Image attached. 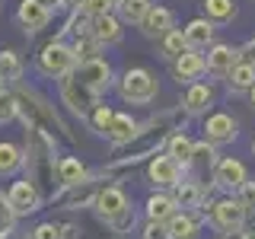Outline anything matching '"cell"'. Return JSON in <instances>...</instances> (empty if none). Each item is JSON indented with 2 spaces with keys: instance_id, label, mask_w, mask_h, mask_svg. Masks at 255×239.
<instances>
[{
  "instance_id": "obj_1",
  "label": "cell",
  "mask_w": 255,
  "mask_h": 239,
  "mask_svg": "<svg viewBox=\"0 0 255 239\" xmlns=\"http://www.w3.org/2000/svg\"><path fill=\"white\" fill-rule=\"evenodd\" d=\"M182 121H185V115H182V109H169V112H159L153 115L150 121H143L137 127V134H134L131 143H125V147H118L115 153H112V163L102 169V175H112V172H122L128 166H134L137 159L143 156H153L159 147H166V143L172 140V134L182 131Z\"/></svg>"
},
{
  "instance_id": "obj_2",
  "label": "cell",
  "mask_w": 255,
  "mask_h": 239,
  "mask_svg": "<svg viewBox=\"0 0 255 239\" xmlns=\"http://www.w3.org/2000/svg\"><path fill=\"white\" fill-rule=\"evenodd\" d=\"M26 179L35 185L42 195L51 201L54 195H58V153H54V137H48L42 131H32L26 127Z\"/></svg>"
},
{
  "instance_id": "obj_3",
  "label": "cell",
  "mask_w": 255,
  "mask_h": 239,
  "mask_svg": "<svg viewBox=\"0 0 255 239\" xmlns=\"http://www.w3.org/2000/svg\"><path fill=\"white\" fill-rule=\"evenodd\" d=\"M13 96H16V106H19V118L26 121V127L32 131H42L54 140H74V134L67 131V124L61 121V115L54 112V106L45 99L38 90H32L26 83H16L13 86Z\"/></svg>"
},
{
  "instance_id": "obj_4",
  "label": "cell",
  "mask_w": 255,
  "mask_h": 239,
  "mask_svg": "<svg viewBox=\"0 0 255 239\" xmlns=\"http://www.w3.org/2000/svg\"><path fill=\"white\" fill-rule=\"evenodd\" d=\"M93 207H96V214H99L112 230H118V233L134 223L131 201H128V195L118 185H102V191H99V198H96Z\"/></svg>"
},
{
  "instance_id": "obj_5",
  "label": "cell",
  "mask_w": 255,
  "mask_h": 239,
  "mask_svg": "<svg viewBox=\"0 0 255 239\" xmlns=\"http://www.w3.org/2000/svg\"><path fill=\"white\" fill-rule=\"evenodd\" d=\"M156 93H159V83L147 67H128L122 74V80H118V96H122L125 102H134V106L153 102Z\"/></svg>"
},
{
  "instance_id": "obj_6",
  "label": "cell",
  "mask_w": 255,
  "mask_h": 239,
  "mask_svg": "<svg viewBox=\"0 0 255 239\" xmlns=\"http://www.w3.org/2000/svg\"><path fill=\"white\" fill-rule=\"evenodd\" d=\"M35 67H38V74H42V77H51V80H64V77H70V74L77 70L74 48L64 45L61 38H54V42H48L42 51H38Z\"/></svg>"
},
{
  "instance_id": "obj_7",
  "label": "cell",
  "mask_w": 255,
  "mask_h": 239,
  "mask_svg": "<svg viewBox=\"0 0 255 239\" xmlns=\"http://www.w3.org/2000/svg\"><path fill=\"white\" fill-rule=\"evenodd\" d=\"M61 99H64V106L74 112V115H80V118H90L93 109L99 106V96H96L90 86L80 83L77 74H70V77L61 80Z\"/></svg>"
},
{
  "instance_id": "obj_8",
  "label": "cell",
  "mask_w": 255,
  "mask_h": 239,
  "mask_svg": "<svg viewBox=\"0 0 255 239\" xmlns=\"http://www.w3.org/2000/svg\"><path fill=\"white\" fill-rule=\"evenodd\" d=\"M102 191V182L90 175L86 182H80V185H70V188H61L58 195L51 198L54 207H61V211H80V207H90L96 204V198H99Z\"/></svg>"
},
{
  "instance_id": "obj_9",
  "label": "cell",
  "mask_w": 255,
  "mask_h": 239,
  "mask_svg": "<svg viewBox=\"0 0 255 239\" xmlns=\"http://www.w3.org/2000/svg\"><path fill=\"white\" fill-rule=\"evenodd\" d=\"M6 201H10V211L16 217H29V214H35L38 207H42L45 195L32 185L29 179H19V182H13V185L6 188Z\"/></svg>"
},
{
  "instance_id": "obj_10",
  "label": "cell",
  "mask_w": 255,
  "mask_h": 239,
  "mask_svg": "<svg viewBox=\"0 0 255 239\" xmlns=\"http://www.w3.org/2000/svg\"><path fill=\"white\" fill-rule=\"evenodd\" d=\"M77 80L83 86H90V90L96 96H102V93H109L112 90V64L106 58H96V61H86V64H77Z\"/></svg>"
},
{
  "instance_id": "obj_11",
  "label": "cell",
  "mask_w": 255,
  "mask_h": 239,
  "mask_svg": "<svg viewBox=\"0 0 255 239\" xmlns=\"http://www.w3.org/2000/svg\"><path fill=\"white\" fill-rule=\"evenodd\" d=\"M182 172H185V169H182V166L175 163L169 153H163V156H153V159H150L147 182L153 188H159V191H163V188H175L182 182Z\"/></svg>"
},
{
  "instance_id": "obj_12",
  "label": "cell",
  "mask_w": 255,
  "mask_h": 239,
  "mask_svg": "<svg viewBox=\"0 0 255 239\" xmlns=\"http://www.w3.org/2000/svg\"><path fill=\"white\" fill-rule=\"evenodd\" d=\"M211 220L217 223L223 233H239L243 230V220H246V204L239 198H220L211 211Z\"/></svg>"
},
{
  "instance_id": "obj_13",
  "label": "cell",
  "mask_w": 255,
  "mask_h": 239,
  "mask_svg": "<svg viewBox=\"0 0 255 239\" xmlns=\"http://www.w3.org/2000/svg\"><path fill=\"white\" fill-rule=\"evenodd\" d=\"M16 22H19L29 35H35V32H42L48 22H51V6L42 3V0H19V6H16Z\"/></svg>"
},
{
  "instance_id": "obj_14",
  "label": "cell",
  "mask_w": 255,
  "mask_h": 239,
  "mask_svg": "<svg viewBox=\"0 0 255 239\" xmlns=\"http://www.w3.org/2000/svg\"><path fill=\"white\" fill-rule=\"evenodd\" d=\"M204 140L207 143H233L236 140V121L233 115H227V112H214V115H207L204 121Z\"/></svg>"
},
{
  "instance_id": "obj_15",
  "label": "cell",
  "mask_w": 255,
  "mask_h": 239,
  "mask_svg": "<svg viewBox=\"0 0 255 239\" xmlns=\"http://www.w3.org/2000/svg\"><path fill=\"white\" fill-rule=\"evenodd\" d=\"M140 32L147 38H159V42H163V38L172 32V10L153 3V6H150V13L143 16V22H140Z\"/></svg>"
},
{
  "instance_id": "obj_16",
  "label": "cell",
  "mask_w": 255,
  "mask_h": 239,
  "mask_svg": "<svg viewBox=\"0 0 255 239\" xmlns=\"http://www.w3.org/2000/svg\"><path fill=\"white\" fill-rule=\"evenodd\" d=\"M90 35L96 38L99 45H118L122 42V35H125V29H122V19H118L115 13H109V16H99V19H90Z\"/></svg>"
},
{
  "instance_id": "obj_17",
  "label": "cell",
  "mask_w": 255,
  "mask_h": 239,
  "mask_svg": "<svg viewBox=\"0 0 255 239\" xmlns=\"http://www.w3.org/2000/svg\"><path fill=\"white\" fill-rule=\"evenodd\" d=\"M214 182H217L220 188H243L246 182H249L246 179V166L233 156L217 159V166H214Z\"/></svg>"
},
{
  "instance_id": "obj_18",
  "label": "cell",
  "mask_w": 255,
  "mask_h": 239,
  "mask_svg": "<svg viewBox=\"0 0 255 239\" xmlns=\"http://www.w3.org/2000/svg\"><path fill=\"white\" fill-rule=\"evenodd\" d=\"M204 70H207V61H204L198 51H185L179 61H172V74H175V80H179V83H188V86L195 83V80L201 77Z\"/></svg>"
},
{
  "instance_id": "obj_19",
  "label": "cell",
  "mask_w": 255,
  "mask_h": 239,
  "mask_svg": "<svg viewBox=\"0 0 255 239\" xmlns=\"http://www.w3.org/2000/svg\"><path fill=\"white\" fill-rule=\"evenodd\" d=\"M239 61H243V54L233 51L230 45H214L211 51H207V70L217 74V77H230V70H233Z\"/></svg>"
},
{
  "instance_id": "obj_20",
  "label": "cell",
  "mask_w": 255,
  "mask_h": 239,
  "mask_svg": "<svg viewBox=\"0 0 255 239\" xmlns=\"http://www.w3.org/2000/svg\"><path fill=\"white\" fill-rule=\"evenodd\" d=\"M175 198L172 195H166V191H153V195L147 198V220H153V223H169L175 214Z\"/></svg>"
},
{
  "instance_id": "obj_21",
  "label": "cell",
  "mask_w": 255,
  "mask_h": 239,
  "mask_svg": "<svg viewBox=\"0 0 255 239\" xmlns=\"http://www.w3.org/2000/svg\"><path fill=\"white\" fill-rule=\"evenodd\" d=\"M90 179V169L83 166L80 156H61L58 159V182L61 188H70V185H80V182Z\"/></svg>"
},
{
  "instance_id": "obj_22",
  "label": "cell",
  "mask_w": 255,
  "mask_h": 239,
  "mask_svg": "<svg viewBox=\"0 0 255 239\" xmlns=\"http://www.w3.org/2000/svg\"><path fill=\"white\" fill-rule=\"evenodd\" d=\"M137 121H134L131 115H128V112H115V121H112V127H109V134L106 137L112 140V147H125V143H131L134 140V134H137Z\"/></svg>"
},
{
  "instance_id": "obj_23",
  "label": "cell",
  "mask_w": 255,
  "mask_h": 239,
  "mask_svg": "<svg viewBox=\"0 0 255 239\" xmlns=\"http://www.w3.org/2000/svg\"><path fill=\"white\" fill-rule=\"evenodd\" d=\"M26 169V150L13 140H0V175H16Z\"/></svg>"
},
{
  "instance_id": "obj_24",
  "label": "cell",
  "mask_w": 255,
  "mask_h": 239,
  "mask_svg": "<svg viewBox=\"0 0 255 239\" xmlns=\"http://www.w3.org/2000/svg\"><path fill=\"white\" fill-rule=\"evenodd\" d=\"M214 102V90L207 83H191L185 90V99H182V106H185L188 115H198V112H207Z\"/></svg>"
},
{
  "instance_id": "obj_25",
  "label": "cell",
  "mask_w": 255,
  "mask_h": 239,
  "mask_svg": "<svg viewBox=\"0 0 255 239\" xmlns=\"http://www.w3.org/2000/svg\"><path fill=\"white\" fill-rule=\"evenodd\" d=\"M214 38V22L207 19H191L185 26V42H188V51H198V48H207Z\"/></svg>"
},
{
  "instance_id": "obj_26",
  "label": "cell",
  "mask_w": 255,
  "mask_h": 239,
  "mask_svg": "<svg viewBox=\"0 0 255 239\" xmlns=\"http://www.w3.org/2000/svg\"><path fill=\"white\" fill-rule=\"evenodd\" d=\"M166 230H169V239H198V220L188 211H179L166 223Z\"/></svg>"
},
{
  "instance_id": "obj_27",
  "label": "cell",
  "mask_w": 255,
  "mask_h": 239,
  "mask_svg": "<svg viewBox=\"0 0 255 239\" xmlns=\"http://www.w3.org/2000/svg\"><path fill=\"white\" fill-rule=\"evenodd\" d=\"M70 48H74V58H77V64L96 61V58L102 54V45H99V42H96V38L90 35V29H86V32H80V35L74 38V45H70Z\"/></svg>"
},
{
  "instance_id": "obj_28",
  "label": "cell",
  "mask_w": 255,
  "mask_h": 239,
  "mask_svg": "<svg viewBox=\"0 0 255 239\" xmlns=\"http://www.w3.org/2000/svg\"><path fill=\"white\" fill-rule=\"evenodd\" d=\"M19 77H22V58L16 51H10V48H3V51H0V80L16 86Z\"/></svg>"
},
{
  "instance_id": "obj_29",
  "label": "cell",
  "mask_w": 255,
  "mask_h": 239,
  "mask_svg": "<svg viewBox=\"0 0 255 239\" xmlns=\"http://www.w3.org/2000/svg\"><path fill=\"white\" fill-rule=\"evenodd\" d=\"M166 147H169V156L182 166V169H191V153H195V143H191L185 134H182V131L172 134V140L166 143Z\"/></svg>"
},
{
  "instance_id": "obj_30",
  "label": "cell",
  "mask_w": 255,
  "mask_h": 239,
  "mask_svg": "<svg viewBox=\"0 0 255 239\" xmlns=\"http://www.w3.org/2000/svg\"><path fill=\"white\" fill-rule=\"evenodd\" d=\"M227 83H230V90H255V67L246 64V61H239L236 67L230 70Z\"/></svg>"
},
{
  "instance_id": "obj_31",
  "label": "cell",
  "mask_w": 255,
  "mask_h": 239,
  "mask_svg": "<svg viewBox=\"0 0 255 239\" xmlns=\"http://www.w3.org/2000/svg\"><path fill=\"white\" fill-rule=\"evenodd\" d=\"M150 0H125L122 6H118V19L122 22H134V26H140L143 22V16L150 13Z\"/></svg>"
},
{
  "instance_id": "obj_32",
  "label": "cell",
  "mask_w": 255,
  "mask_h": 239,
  "mask_svg": "<svg viewBox=\"0 0 255 239\" xmlns=\"http://www.w3.org/2000/svg\"><path fill=\"white\" fill-rule=\"evenodd\" d=\"M201 195H204L201 185H198V182H185V179L172 188V198H175V204H179V207H198Z\"/></svg>"
},
{
  "instance_id": "obj_33",
  "label": "cell",
  "mask_w": 255,
  "mask_h": 239,
  "mask_svg": "<svg viewBox=\"0 0 255 239\" xmlns=\"http://www.w3.org/2000/svg\"><path fill=\"white\" fill-rule=\"evenodd\" d=\"M159 48H163V54L166 58H172V61H179L182 54L188 51V42H185V29H172L169 35L159 42Z\"/></svg>"
},
{
  "instance_id": "obj_34",
  "label": "cell",
  "mask_w": 255,
  "mask_h": 239,
  "mask_svg": "<svg viewBox=\"0 0 255 239\" xmlns=\"http://www.w3.org/2000/svg\"><path fill=\"white\" fill-rule=\"evenodd\" d=\"M204 13L211 22H227L236 16V3L233 0H204Z\"/></svg>"
},
{
  "instance_id": "obj_35",
  "label": "cell",
  "mask_w": 255,
  "mask_h": 239,
  "mask_svg": "<svg viewBox=\"0 0 255 239\" xmlns=\"http://www.w3.org/2000/svg\"><path fill=\"white\" fill-rule=\"evenodd\" d=\"M86 121L93 124V131H96V134H102V137H106V134H109V127H112V121H115V112H112L109 106H102V102H99V106L93 109V115L86 118Z\"/></svg>"
},
{
  "instance_id": "obj_36",
  "label": "cell",
  "mask_w": 255,
  "mask_h": 239,
  "mask_svg": "<svg viewBox=\"0 0 255 239\" xmlns=\"http://www.w3.org/2000/svg\"><path fill=\"white\" fill-rule=\"evenodd\" d=\"M214 143H195V153H191V166L195 169H201V166H217V159H214Z\"/></svg>"
},
{
  "instance_id": "obj_37",
  "label": "cell",
  "mask_w": 255,
  "mask_h": 239,
  "mask_svg": "<svg viewBox=\"0 0 255 239\" xmlns=\"http://www.w3.org/2000/svg\"><path fill=\"white\" fill-rule=\"evenodd\" d=\"M16 115H19V106H16V96H13V90H0V124L13 121Z\"/></svg>"
},
{
  "instance_id": "obj_38",
  "label": "cell",
  "mask_w": 255,
  "mask_h": 239,
  "mask_svg": "<svg viewBox=\"0 0 255 239\" xmlns=\"http://www.w3.org/2000/svg\"><path fill=\"white\" fill-rule=\"evenodd\" d=\"M112 10H115V0H86L80 13H83L86 19H99V16H109Z\"/></svg>"
},
{
  "instance_id": "obj_39",
  "label": "cell",
  "mask_w": 255,
  "mask_h": 239,
  "mask_svg": "<svg viewBox=\"0 0 255 239\" xmlns=\"http://www.w3.org/2000/svg\"><path fill=\"white\" fill-rule=\"evenodd\" d=\"M32 239H67V236H64V227H61V223L45 220V223H38V227L32 230Z\"/></svg>"
},
{
  "instance_id": "obj_40",
  "label": "cell",
  "mask_w": 255,
  "mask_h": 239,
  "mask_svg": "<svg viewBox=\"0 0 255 239\" xmlns=\"http://www.w3.org/2000/svg\"><path fill=\"white\" fill-rule=\"evenodd\" d=\"M13 223H16V214L10 211V201H6V195L0 191V230L10 236V233H13Z\"/></svg>"
},
{
  "instance_id": "obj_41",
  "label": "cell",
  "mask_w": 255,
  "mask_h": 239,
  "mask_svg": "<svg viewBox=\"0 0 255 239\" xmlns=\"http://www.w3.org/2000/svg\"><path fill=\"white\" fill-rule=\"evenodd\" d=\"M140 239H169V230H166V223H153V220H147V227H143Z\"/></svg>"
},
{
  "instance_id": "obj_42",
  "label": "cell",
  "mask_w": 255,
  "mask_h": 239,
  "mask_svg": "<svg viewBox=\"0 0 255 239\" xmlns=\"http://www.w3.org/2000/svg\"><path fill=\"white\" fill-rule=\"evenodd\" d=\"M239 191H243V198H239V201H243L246 207H252V204H255V182H246Z\"/></svg>"
},
{
  "instance_id": "obj_43",
  "label": "cell",
  "mask_w": 255,
  "mask_h": 239,
  "mask_svg": "<svg viewBox=\"0 0 255 239\" xmlns=\"http://www.w3.org/2000/svg\"><path fill=\"white\" fill-rule=\"evenodd\" d=\"M239 54H243V61H246V64H252V67H255V38H252V42L246 45Z\"/></svg>"
},
{
  "instance_id": "obj_44",
  "label": "cell",
  "mask_w": 255,
  "mask_h": 239,
  "mask_svg": "<svg viewBox=\"0 0 255 239\" xmlns=\"http://www.w3.org/2000/svg\"><path fill=\"white\" fill-rule=\"evenodd\" d=\"M83 3H86V0H64V10H70V13H80V10H83Z\"/></svg>"
},
{
  "instance_id": "obj_45",
  "label": "cell",
  "mask_w": 255,
  "mask_h": 239,
  "mask_svg": "<svg viewBox=\"0 0 255 239\" xmlns=\"http://www.w3.org/2000/svg\"><path fill=\"white\" fill-rule=\"evenodd\" d=\"M220 239H246V233H223Z\"/></svg>"
},
{
  "instance_id": "obj_46",
  "label": "cell",
  "mask_w": 255,
  "mask_h": 239,
  "mask_svg": "<svg viewBox=\"0 0 255 239\" xmlns=\"http://www.w3.org/2000/svg\"><path fill=\"white\" fill-rule=\"evenodd\" d=\"M42 3H48V6H64V0H42Z\"/></svg>"
},
{
  "instance_id": "obj_47",
  "label": "cell",
  "mask_w": 255,
  "mask_h": 239,
  "mask_svg": "<svg viewBox=\"0 0 255 239\" xmlns=\"http://www.w3.org/2000/svg\"><path fill=\"white\" fill-rule=\"evenodd\" d=\"M122 3H125V0H115V10H118V6H122Z\"/></svg>"
},
{
  "instance_id": "obj_48",
  "label": "cell",
  "mask_w": 255,
  "mask_h": 239,
  "mask_svg": "<svg viewBox=\"0 0 255 239\" xmlns=\"http://www.w3.org/2000/svg\"><path fill=\"white\" fill-rule=\"evenodd\" d=\"M246 239H255V233H246Z\"/></svg>"
},
{
  "instance_id": "obj_49",
  "label": "cell",
  "mask_w": 255,
  "mask_h": 239,
  "mask_svg": "<svg viewBox=\"0 0 255 239\" xmlns=\"http://www.w3.org/2000/svg\"><path fill=\"white\" fill-rule=\"evenodd\" d=\"M252 106H255V90H252Z\"/></svg>"
},
{
  "instance_id": "obj_50",
  "label": "cell",
  "mask_w": 255,
  "mask_h": 239,
  "mask_svg": "<svg viewBox=\"0 0 255 239\" xmlns=\"http://www.w3.org/2000/svg\"><path fill=\"white\" fill-rule=\"evenodd\" d=\"M0 90H3V80H0Z\"/></svg>"
},
{
  "instance_id": "obj_51",
  "label": "cell",
  "mask_w": 255,
  "mask_h": 239,
  "mask_svg": "<svg viewBox=\"0 0 255 239\" xmlns=\"http://www.w3.org/2000/svg\"><path fill=\"white\" fill-rule=\"evenodd\" d=\"M252 147H255V140H252Z\"/></svg>"
}]
</instances>
